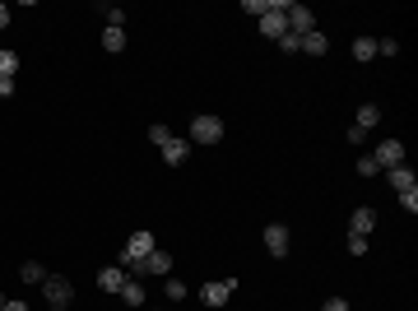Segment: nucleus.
Segmentation results:
<instances>
[{"label": "nucleus", "instance_id": "nucleus-1", "mask_svg": "<svg viewBox=\"0 0 418 311\" xmlns=\"http://www.w3.org/2000/svg\"><path fill=\"white\" fill-rule=\"evenodd\" d=\"M186 140H191V145H219V140H223V116H214V111H200L196 121L186 126Z\"/></svg>", "mask_w": 418, "mask_h": 311}, {"label": "nucleus", "instance_id": "nucleus-2", "mask_svg": "<svg viewBox=\"0 0 418 311\" xmlns=\"http://www.w3.org/2000/svg\"><path fill=\"white\" fill-rule=\"evenodd\" d=\"M149 251H158L154 233H131V237H126V246H121V269H126V274H131V269L140 265V260L149 256Z\"/></svg>", "mask_w": 418, "mask_h": 311}, {"label": "nucleus", "instance_id": "nucleus-3", "mask_svg": "<svg viewBox=\"0 0 418 311\" xmlns=\"http://www.w3.org/2000/svg\"><path fill=\"white\" fill-rule=\"evenodd\" d=\"M284 10H288L284 0H270V5H265V14H261V37H275V42H279V37L288 33V19H284Z\"/></svg>", "mask_w": 418, "mask_h": 311}, {"label": "nucleus", "instance_id": "nucleus-4", "mask_svg": "<svg viewBox=\"0 0 418 311\" xmlns=\"http://www.w3.org/2000/svg\"><path fill=\"white\" fill-rule=\"evenodd\" d=\"M284 19H288V33H293V37L316 33V14H311L307 5H288V10H284Z\"/></svg>", "mask_w": 418, "mask_h": 311}, {"label": "nucleus", "instance_id": "nucleus-5", "mask_svg": "<svg viewBox=\"0 0 418 311\" xmlns=\"http://www.w3.org/2000/svg\"><path fill=\"white\" fill-rule=\"evenodd\" d=\"M232 293H237V279H214V283H200V302H205V307H223Z\"/></svg>", "mask_w": 418, "mask_h": 311}, {"label": "nucleus", "instance_id": "nucleus-6", "mask_svg": "<svg viewBox=\"0 0 418 311\" xmlns=\"http://www.w3.org/2000/svg\"><path fill=\"white\" fill-rule=\"evenodd\" d=\"M42 298L52 302V307H66V302L75 298V283H70V279H61V274H47V279H42Z\"/></svg>", "mask_w": 418, "mask_h": 311}, {"label": "nucleus", "instance_id": "nucleus-7", "mask_svg": "<svg viewBox=\"0 0 418 311\" xmlns=\"http://www.w3.org/2000/svg\"><path fill=\"white\" fill-rule=\"evenodd\" d=\"M372 158H376V167H405V145H400V140H381V145L372 149Z\"/></svg>", "mask_w": 418, "mask_h": 311}, {"label": "nucleus", "instance_id": "nucleus-8", "mask_svg": "<svg viewBox=\"0 0 418 311\" xmlns=\"http://www.w3.org/2000/svg\"><path fill=\"white\" fill-rule=\"evenodd\" d=\"M261 237H265V251H270V256H288V246H293V233H288L284 223H270Z\"/></svg>", "mask_w": 418, "mask_h": 311}, {"label": "nucleus", "instance_id": "nucleus-9", "mask_svg": "<svg viewBox=\"0 0 418 311\" xmlns=\"http://www.w3.org/2000/svg\"><path fill=\"white\" fill-rule=\"evenodd\" d=\"M126 279H131V274H126L121 265H107V269H98V288H102V293H112V298H117V293L126 288Z\"/></svg>", "mask_w": 418, "mask_h": 311}, {"label": "nucleus", "instance_id": "nucleus-10", "mask_svg": "<svg viewBox=\"0 0 418 311\" xmlns=\"http://www.w3.org/2000/svg\"><path fill=\"white\" fill-rule=\"evenodd\" d=\"M386 181L395 186V195H405V190H418V177H414V167H386Z\"/></svg>", "mask_w": 418, "mask_h": 311}, {"label": "nucleus", "instance_id": "nucleus-11", "mask_svg": "<svg viewBox=\"0 0 418 311\" xmlns=\"http://www.w3.org/2000/svg\"><path fill=\"white\" fill-rule=\"evenodd\" d=\"M372 228H376V209H372V205H358V209H353V219H349V233L367 237Z\"/></svg>", "mask_w": 418, "mask_h": 311}, {"label": "nucleus", "instance_id": "nucleus-12", "mask_svg": "<svg viewBox=\"0 0 418 311\" xmlns=\"http://www.w3.org/2000/svg\"><path fill=\"white\" fill-rule=\"evenodd\" d=\"M297 51H302V56H326V51H330V37H326V33L316 28V33L297 37Z\"/></svg>", "mask_w": 418, "mask_h": 311}, {"label": "nucleus", "instance_id": "nucleus-13", "mask_svg": "<svg viewBox=\"0 0 418 311\" xmlns=\"http://www.w3.org/2000/svg\"><path fill=\"white\" fill-rule=\"evenodd\" d=\"M186 149H191V140H177V135H172V140L163 145V163L167 167H181V163H186Z\"/></svg>", "mask_w": 418, "mask_h": 311}, {"label": "nucleus", "instance_id": "nucleus-14", "mask_svg": "<svg viewBox=\"0 0 418 311\" xmlns=\"http://www.w3.org/2000/svg\"><path fill=\"white\" fill-rule=\"evenodd\" d=\"M117 298H121L126 307H144V302H149V293H144V283H140V279H126V288L117 293Z\"/></svg>", "mask_w": 418, "mask_h": 311}, {"label": "nucleus", "instance_id": "nucleus-15", "mask_svg": "<svg viewBox=\"0 0 418 311\" xmlns=\"http://www.w3.org/2000/svg\"><path fill=\"white\" fill-rule=\"evenodd\" d=\"M19 279H23V283H28V288H33V283H37V288H42V279H47V269L37 265V260H23V265H19Z\"/></svg>", "mask_w": 418, "mask_h": 311}, {"label": "nucleus", "instance_id": "nucleus-16", "mask_svg": "<svg viewBox=\"0 0 418 311\" xmlns=\"http://www.w3.org/2000/svg\"><path fill=\"white\" fill-rule=\"evenodd\" d=\"M102 51H126V28H102Z\"/></svg>", "mask_w": 418, "mask_h": 311}, {"label": "nucleus", "instance_id": "nucleus-17", "mask_svg": "<svg viewBox=\"0 0 418 311\" xmlns=\"http://www.w3.org/2000/svg\"><path fill=\"white\" fill-rule=\"evenodd\" d=\"M376 121H381V107H376V102H363V107H358V121H353V126H358V130H372Z\"/></svg>", "mask_w": 418, "mask_h": 311}, {"label": "nucleus", "instance_id": "nucleus-18", "mask_svg": "<svg viewBox=\"0 0 418 311\" xmlns=\"http://www.w3.org/2000/svg\"><path fill=\"white\" fill-rule=\"evenodd\" d=\"M349 51H353V61H363V66H367V61L376 56V42H372V37H353Z\"/></svg>", "mask_w": 418, "mask_h": 311}, {"label": "nucleus", "instance_id": "nucleus-19", "mask_svg": "<svg viewBox=\"0 0 418 311\" xmlns=\"http://www.w3.org/2000/svg\"><path fill=\"white\" fill-rule=\"evenodd\" d=\"M19 75V56L14 51H0V79H14Z\"/></svg>", "mask_w": 418, "mask_h": 311}, {"label": "nucleus", "instance_id": "nucleus-20", "mask_svg": "<svg viewBox=\"0 0 418 311\" xmlns=\"http://www.w3.org/2000/svg\"><path fill=\"white\" fill-rule=\"evenodd\" d=\"M353 167H358V177H376V172H381L372 154H363V158H358V163H353Z\"/></svg>", "mask_w": 418, "mask_h": 311}, {"label": "nucleus", "instance_id": "nucleus-21", "mask_svg": "<svg viewBox=\"0 0 418 311\" xmlns=\"http://www.w3.org/2000/svg\"><path fill=\"white\" fill-rule=\"evenodd\" d=\"M102 14H107V28H126V10H117V5H102Z\"/></svg>", "mask_w": 418, "mask_h": 311}, {"label": "nucleus", "instance_id": "nucleus-22", "mask_svg": "<svg viewBox=\"0 0 418 311\" xmlns=\"http://www.w3.org/2000/svg\"><path fill=\"white\" fill-rule=\"evenodd\" d=\"M163 293H167L172 302H181V298H186V283H181V279H167V283H163Z\"/></svg>", "mask_w": 418, "mask_h": 311}, {"label": "nucleus", "instance_id": "nucleus-23", "mask_svg": "<svg viewBox=\"0 0 418 311\" xmlns=\"http://www.w3.org/2000/svg\"><path fill=\"white\" fill-rule=\"evenodd\" d=\"M149 140H154V145H158V149H163V145H167V140H172V130H167V126H149Z\"/></svg>", "mask_w": 418, "mask_h": 311}, {"label": "nucleus", "instance_id": "nucleus-24", "mask_svg": "<svg viewBox=\"0 0 418 311\" xmlns=\"http://www.w3.org/2000/svg\"><path fill=\"white\" fill-rule=\"evenodd\" d=\"M349 256H367V237L349 233Z\"/></svg>", "mask_w": 418, "mask_h": 311}, {"label": "nucleus", "instance_id": "nucleus-25", "mask_svg": "<svg viewBox=\"0 0 418 311\" xmlns=\"http://www.w3.org/2000/svg\"><path fill=\"white\" fill-rule=\"evenodd\" d=\"M376 56H400V42L395 37H381V42H376Z\"/></svg>", "mask_w": 418, "mask_h": 311}, {"label": "nucleus", "instance_id": "nucleus-26", "mask_svg": "<svg viewBox=\"0 0 418 311\" xmlns=\"http://www.w3.org/2000/svg\"><path fill=\"white\" fill-rule=\"evenodd\" d=\"M400 209H405V214H418V190H405V195H400Z\"/></svg>", "mask_w": 418, "mask_h": 311}, {"label": "nucleus", "instance_id": "nucleus-27", "mask_svg": "<svg viewBox=\"0 0 418 311\" xmlns=\"http://www.w3.org/2000/svg\"><path fill=\"white\" fill-rule=\"evenodd\" d=\"M321 311H353V307H349V298H330Z\"/></svg>", "mask_w": 418, "mask_h": 311}, {"label": "nucleus", "instance_id": "nucleus-28", "mask_svg": "<svg viewBox=\"0 0 418 311\" xmlns=\"http://www.w3.org/2000/svg\"><path fill=\"white\" fill-rule=\"evenodd\" d=\"M279 51L293 56V51H297V37H293V33H284V37H279Z\"/></svg>", "mask_w": 418, "mask_h": 311}, {"label": "nucleus", "instance_id": "nucleus-29", "mask_svg": "<svg viewBox=\"0 0 418 311\" xmlns=\"http://www.w3.org/2000/svg\"><path fill=\"white\" fill-rule=\"evenodd\" d=\"M14 93H19V84H14V79H0V98H14Z\"/></svg>", "mask_w": 418, "mask_h": 311}, {"label": "nucleus", "instance_id": "nucleus-30", "mask_svg": "<svg viewBox=\"0 0 418 311\" xmlns=\"http://www.w3.org/2000/svg\"><path fill=\"white\" fill-rule=\"evenodd\" d=\"M5 311H33V307H28V302H19V298H10V302H5Z\"/></svg>", "mask_w": 418, "mask_h": 311}, {"label": "nucleus", "instance_id": "nucleus-31", "mask_svg": "<svg viewBox=\"0 0 418 311\" xmlns=\"http://www.w3.org/2000/svg\"><path fill=\"white\" fill-rule=\"evenodd\" d=\"M5 23H10V5H5V0H0V28H5Z\"/></svg>", "mask_w": 418, "mask_h": 311}, {"label": "nucleus", "instance_id": "nucleus-32", "mask_svg": "<svg viewBox=\"0 0 418 311\" xmlns=\"http://www.w3.org/2000/svg\"><path fill=\"white\" fill-rule=\"evenodd\" d=\"M5 302H10V298H5V293H0V311H5Z\"/></svg>", "mask_w": 418, "mask_h": 311}, {"label": "nucleus", "instance_id": "nucleus-33", "mask_svg": "<svg viewBox=\"0 0 418 311\" xmlns=\"http://www.w3.org/2000/svg\"><path fill=\"white\" fill-rule=\"evenodd\" d=\"M52 311H66V307H52Z\"/></svg>", "mask_w": 418, "mask_h": 311}]
</instances>
